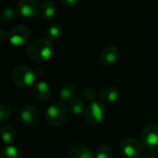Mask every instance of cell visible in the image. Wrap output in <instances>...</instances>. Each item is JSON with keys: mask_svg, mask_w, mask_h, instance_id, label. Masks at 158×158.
<instances>
[{"mask_svg": "<svg viewBox=\"0 0 158 158\" xmlns=\"http://www.w3.org/2000/svg\"><path fill=\"white\" fill-rule=\"evenodd\" d=\"M68 158H95L92 151L84 145H77L70 149Z\"/></svg>", "mask_w": 158, "mask_h": 158, "instance_id": "obj_13", "label": "cell"}, {"mask_svg": "<svg viewBox=\"0 0 158 158\" xmlns=\"http://www.w3.org/2000/svg\"><path fill=\"white\" fill-rule=\"evenodd\" d=\"M54 54L52 41L47 38H39L32 41L27 47V56L33 61L43 62L49 60Z\"/></svg>", "mask_w": 158, "mask_h": 158, "instance_id": "obj_1", "label": "cell"}, {"mask_svg": "<svg viewBox=\"0 0 158 158\" xmlns=\"http://www.w3.org/2000/svg\"><path fill=\"white\" fill-rule=\"evenodd\" d=\"M11 116V111L9 109V107L4 104L0 105V120L1 122H5L6 120H7Z\"/></svg>", "mask_w": 158, "mask_h": 158, "instance_id": "obj_23", "label": "cell"}, {"mask_svg": "<svg viewBox=\"0 0 158 158\" xmlns=\"http://www.w3.org/2000/svg\"><path fill=\"white\" fill-rule=\"evenodd\" d=\"M63 34L62 26L58 23H53L49 25L46 30V38L50 41H56L61 38Z\"/></svg>", "mask_w": 158, "mask_h": 158, "instance_id": "obj_16", "label": "cell"}, {"mask_svg": "<svg viewBox=\"0 0 158 158\" xmlns=\"http://www.w3.org/2000/svg\"><path fill=\"white\" fill-rule=\"evenodd\" d=\"M32 93L38 101L44 102L50 97V87L45 81H37L33 84Z\"/></svg>", "mask_w": 158, "mask_h": 158, "instance_id": "obj_11", "label": "cell"}, {"mask_svg": "<svg viewBox=\"0 0 158 158\" xmlns=\"http://www.w3.org/2000/svg\"><path fill=\"white\" fill-rule=\"evenodd\" d=\"M30 30L25 25H17L8 32V41L12 45L19 46L24 44L30 38Z\"/></svg>", "mask_w": 158, "mask_h": 158, "instance_id": "obj_7", "label": "cell"}, {"mask_svg": "<svg viewBox=\"0 0 158 158\" xmlns=\"http://www.w3.org/2000/svg\"><path fill=\"white\" fill-rule=\"evenodd\" d=\"M141 140L145 147L151 150H158L157 124H150L144 127L141 132Z\"/></svg>", "mask_w": 158, "mask_h": 158, "instance_id": "obj_5", "label": "cell"}, {"mask_svg": "<svg viewBox=\"0 0 158 158\" xmlns=\"http://www.w3.org/2000/svg\"><path fill=\"white\" fill-rule=\"evenodd\" d=\"M15 18H16V11L11 6H7L2 12L1 21L4 24H9L15 19Z\"/></svg>", "mask_w": 158, "mask_h": 158, "instance_id": "obj_21", "label": "cell"}, {"mask_svg": "<svg viewBox=\"0 0 158 158\" xmlns=\"http://www.w3.org/2000/svg\"><path fill=\"white\" fill-rule=\"evenodd\" d=\"M1 137L4 143L11 144L17 139V133L15 130L10 126H3L1 128Z\"/></svg>", "mask_w": 158, "mask_h": 158, "instance_id": "obj_17", "label": "cell"}, {"mask_svg": "<svg viewBox=\"0 0 158 158\" xmlns=\"http://www.w3.org/2000/svg\"><path fill=\"white\" fill-rule=\"evenodd\" d=\"M119 56V50L118 48L114 44H108L106 45L101 55H100V62L103 66L108 67L113 65Z\"/></svg>", "mask_w": 158, "mask_h": 158, "instance_id": "obj_10", "label": "cell"}, {"mask_svg": "<svg viewBox=\"0 0 158 158\" xmlns=\"http://www.w3.org/2000/svg\"><path fill=\"white\" fill-rule=\"evenodd\" d=\"M106 115V106L102 102H91L84 110V119L91 125H96L104 121Z\"/></svg>", "mask_w": 158, "mask_h": 158, "instance_id": "obj_4", "label": "cell"}, {"mask_svg": "<svg viewBox=\"0 0 158 158\" xmlns=\"http://www.w3.org/2000/svg\"><path fill=\"white\" fill-rule=\"evenodd\" d=\"M119 96L118 90L114 86H107L101 90L99 97L104 103H114Z\"/></svg>", "mask_w": 158, "mask_h": 158, "instance_id": "obj_12", "label": "cell"}, {"mask_svg": "<svg viewBox=\"0 0 158 158\" xmlns=\"http://www.w3.org/2000/svg\"><path fill=\"white\" fill-rule=\"evenodd\" d=\"M0 158H22V156L16 146L6 145L1 150Z\"/></svg>", "mask_w": 158, "mask_h": 158, "instance_id": "obj_18", "label": "cell"}, {"mask_svg": "<svg viewBox=\"0 0 158 158\" xmlns=\"http://www.w3.org/2000/svg\"><path fill=\"white\" fill-rule=\"evenodd\" d=\"M6 39H8V33L6 32L5 30H1L0 31V40H1V42H4Z\"/></svg>", "mask_w": 158, "mask_h": 158, "instance_id": "obj_25", "label": "cell"}, {"mask_svg": "<svg viewBox=\"0 0 158 158\" xmlns=\"http://www.w3.org/2000/svg\"><path fill=\"white\" fill-rule=\"evenodd\" d=\"M40 13L44 19H52L56 13V4L52 0H46L45 2L42 4L40 7Z\"/></svg>", "mask_w": 158, "mask_h": 158, "instance_id": "obj_14", "label": "cell"}, {"mask_svg": "<svg viewBox=\"0 0 158 158\" xmlns=\"http://www.w3.org/2000/svg\"><path fill=\"white\" fill-rule=\"evenodd\" d=\"M142 158H157V156L153 152H147L143 156Z\"/></svg>", "mask_w": 158, "mask_h": 158, "instance_id": "obj_26", "label": "cell"}, {"mask_svg": "<svg viewBox=\"0 0 158 158\" xmlns=\"http://www.w3.org/2000/svg\"><path fill=\"white\" fill-rule=\"evenodd\" d=\"M68 109L69 110L70 113H72L74 115H80L85 110L84 103L79 98H74L71 101H69Z\"/></svg>", "mask_w": 158, "mask_h": 158, "instance_id": "obj_19", "label": "cell"}, {"mask_svg": "<svg viewBox=\"0 0 158 158\" xmlns=\"http://www.w3.org/2000/svg\"><path fill=\"white\" fill-rule=\"evenodd\" d=\"M36 72L27 66H17L11 72V79L15 85L20 88H26L34 84L36 80Z\"/></svg>", "mask_w": 158, "mask_h": 158, "instance_id": "obj_2", "label": "cell"}, {"mask_svg": "<svg viewBox=\"0 0 158 158\" xmlns=\"http://www.w3.org/2000/svg\"><path fill=\"white\" fill-rule=\"evenodd\" d=\"M95 158H112L113 157V150L109 145L102 144L98 146L94 153Z\"/></svg>", "mask_w": 158, "mask_h": 158, "instance_id": "obj_20", "label": "cell"}, {"mask_svg": "<svg viewBox=\"0 0 158 158\" xmlns=\"http://www.w3.org/2000/svg\"><path fill=\"white\" fill-rule=\"evenodd\" d=\"M78 1H79V0H61V2H62L64 5L68 6H74L75 4H77Z\"/></svg>", "mask_w": 158, "mask_h": 158, "instance_id": "obj_24", "label": "cell"}, {"mask_svg": "<svg viewBox=\"0 0 158 158\" xmlns=\"http://www.w3.org/2000/svg\"><path fill=\"white\" fill-rule=\"evenodd\" d=\"M67 118V106L61 102H56L49 106L45 113V120L47 124L52 127H59L63 125Z\"/></svg>", "mask_w": 158, "mask_h": 158, "instance_id": "obj_3", "label": "cell"}, {"mask_svg": "<svg viewBox=\"0 0 158 158\" xmlns=\"http://www.w3.org/2000/svg\"><path fill=\"white\" fill-rule=\"evenodd\" d=\"M76 94H77V91H76L75 86L70 84V83H67L60 88L59 98L62 101H69V102L75 98Z\"/></svg>", "mask_w": 158, "mask_h": 158, "instance_id": "obj_15", "label": "cell"}, {"mask_svg": "<svg viewBox=\"0 0 158 158\" xmlns=\"http://www.w3.org/2000/svg\"><path fill=\"white\" fill-rule=\"evenodd\" d=\"M120 148L123 154L130 158H138L143 155V149L139 141L131 137H126L120 142Z\"/></svg>", "mask_w": 158, "mask_h": 158, "instance_id": "obj_6", "label": "cell"}, {"mask_svg": "<svg viewBox=\"0 0 158 158\" xmlns=\"http://www.w3.org/2000/svg\"><path fill=\"white\" fill-rule=\"evenodd\" d=\"M96 91L93 87H87L83 90V97L88 102H94L96 99Z\"/></svg>", "mask_w": 158, "mask_h": 158, "instance_id": "obj_22", "label": "cell"}, {"mask_svg": "<svg viewBox=\"0 0 158 158\" xmlns=\"http://www.w3.org/2000/svg\"><path fill=\"white\" fill-rule=\"evenodd\" d=\"M40 7L37 0H19L17 5V11L24 18H31L40 11Z\"/></svg>", "mask_w": 158, "mask_h": 158, "instance_id": "obj_8", "label": "cell"}, {"mask_svg": "<svg viewBox=\"0 0 158 158\" xmlns=\"http://www.w3.org/2000/svg\"><path fill=\"white\" fill-rule=\"evenodd\" d=\"M19 118L25 126L32 127L38 122V110L31 105H26L19 110Z\"/></svg>", "mask_w": 158, "mask_h": 158, "instance_id": "obj_9", "label": "cell"}]
</instances>
